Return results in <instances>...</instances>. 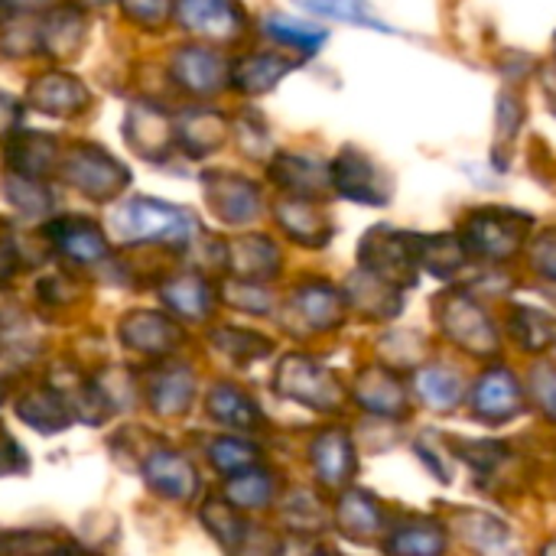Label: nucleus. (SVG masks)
<instances>
[{"mask_svg": "<svg viewBox=\"0 0 556 556\" xmlns=\"http://www.w3.org/2000/svg\"><path fill=\"white\" fill-rule=\"evenodd\" d=\"M274 388L277 394L323 414H339L349 404V388L329 368H323L306 355H287L277 368Z\"/></svg>", "mask_w": 556, "mask_h": 556, "instance_id": "f257e3e1", "label": "nucleus"}, {"mask_svg": "<svg viewBox=\"0 0 556 556\" xmlns=\"http://www.w3.org/2000/svg\"><path fill=\"white\" fill-rule=\"evenodd\" d=\"M440 326L443 332L459 345L466 349L469 355H482V358H492L498 352V332L492 326V319L463 293H450L443 296L440 303Z\"/></svg>", "mask_w": 556, "mask_h": 556, "instance_id": "f03ea898", "label": "nucleus"}, {"mask_svg": "<svg viewBox=\"0 0 556 556\" xmlns=\"http://www.w3.org/2000/svg\"><path fill=\"white\" fill-rule=\"evenodd\" d=\"M114 225L124 238H156V241H186L192 235V218L166 202L134 199L117 215Z\"/></svg>", "mask_w": 556, "mask_h": 556, "instance_id": "7ed1b4c3", "label": "nucleus"}, {"mask_svg": "<svg viewBox=\"0 0 556 556\" xmlns=\"http://www.w3.org/2000/svg\"><path fill=\"white\" fill-rule=\"evenodd\" d=\"M525 388L508 368H492L472 391V410L485 424H508L525 414Z\"/></svg>", "mask_w": 556, "mask_h": 556, "instance_id": "20e7f679", "label": "nucleus"}, {"mask_svg": "<svg viewBox=\"0 0 556 556\" xmlns=\"http://www.w3.org/2000/svg\"><path fill=\"white\" fill-rule=\"evenodd\" d=\"M453 534L479 556H521L518 554V544H515V534L505 521H498L495 515L489 511H476V508H459L453 511V521H450Z\"/></svg>", "mask_w": 556, "mask_h": 556, "instance_id": "39448f33", "label": "nucleus"}, {"mask_svg": "<svg viewBox=\"0 0 556 556\" xmlns=\"http://www.w3.org/2000/svg\"><path fill=\"white\" fill-rule=\"evenodd\" d=\"M349 397L362 410H368L375 417H388V420L407 417V410H410L407 407V388H404V381L394 371H388V368H365L355 378Z\"/></svg>", "mask_w": 556, "mask_h": 556, "instance_id": "423d86ee", "label": "nucleus"}, {"mask_svg": "<svg viewBox=\"0 0 556 556\" xmlns=\"http://www.w3.org/2000/svg\"><path fill=\"white\" fill-rule=\"evenodd\" d=\"M65 173H68L72 186H78L91 199H111L127 182V169L117 160H111L104 150H94V147L75 150L65 163Z\"/></svg>", "mask_w": 556, "mask_h": 556, "instance_id": "0eeeda50", "label": "nucleus"}, {"mask_svg": "<svg viewBox=\"0 0 556 556\" xmlns=\"http://www.w3.org/2000/svg\"><path fill=\"white\" fill-rule=\"evenodd\" d=\"M309 459H313V472L326 489H342L352 482L355 469H358V456H355V443L345 430H323L313 446H309Z\"/></svg>", "mask_w": 556, "mask_h": 556, "instance_id": "6e6552de", "label": "nucleus"}, {"mask_svg": "<svg viewBox=\"0 0 556 556\" xmlns=\"http://www.w3.org/2000/svg\"><path fill=\"white\" fill-rule=\"evenodd\" d=\"M336 528L352 541H375L384 531V508L371 492L349 489L336 505Z\"/></svg>", "mask_w": 556, "mask_h": 556, "instance_id": "1a4fd4ad", "label": "nucleus"}, {"mask_svg": "<svg viewBox=\"0 0 556 556\" xmlns=\"http://www.w3.org/2000/svg\"><path fill=\"white\" fill-rule=\"evenodd\" d=\"M446 547H450V534L433 518H407L384 541L388 556H443Z\"/></svg>", "mask_w": 556, "mask_h": 556, "instance_id": "9d476101", "label": "nucleus"}, {"mask_svg": "<svg viewBox=\"0 0 556 556\" xmlns=\"http://www.w3.org/2000/svg\"><path fill=\"white\" fill-rule=\"evenodd\" d=\"M378 169L362 160L358 153H342V160L336 163V186L358 202H384L388 199V186L375 182Z\"/></svg>", "mask_w": 556, "mask_h": 556, "instance_id": "9b49d317", "label": "nucleus"}, {"mask_svg": "<svg viewBox=\"0 0 556 556\" xmlns=\"http://www.w3.org/2000/svg\"><path fill=\"white\" fill-rule=\"evenodd\" d=\"M293 306L300 309L303 323H306L309 329H319V332L336 329V326L345 319V303H342V296H339L332 287H326V283L303 287V290L293 296Z\"/></svg>", "mask_w": 556, "mask_h": 556, "instance_id": "f8f14e48", "label": "nucleus"}, {"mask_svg": "<svg viewBox=\"0 0 556 556\" xmlns=\"http://www.w3.org/2000/svg\"><path fill=\"white\" fill-rule=\"evenodd\" d=\"M147 479L156 492H163L166 498H179V502H186L199 485L195 469L176 453H156L147 463Z\"/></svg>", "mask_w": 556, "mask_h": 556, "instance_id": "ddd939ff", "label": "nucleus"}, {"mask_svg": "<svg viewBox=\"0 0 556 556\" xmlns=\"http://www.w3.org/2000/svg\"><path fill=\"white\" fill-rule=\"evenodd\" d=\"M179 16L189 29H202L212 36H231L238 29L235 0H179Z\"/></svg>", "mask_w": 556, "mask_h": 556, "instance_id": "4468645a", "label": "nucleus"}, {"mask_svg": "<svg viewBox=\"0 0 556 556\" xmlns=\"http://www.w3.org/2000/svg\"><path fill=\"white\" fill-rule=\"evenodd\" d=\"M33 104H39L42 111H52V114H72L75 108L85 104V88L68 78V75H46L33 85L29 91Z\"/></svg>", "mask_w": 556, "mask_h": 556, "instance_id": "2eb2a0df", "label": "nucleus"}, {"mask_svg": "<svg viewBox=\"0 0 556 556\" xmlns=\"http://www.w3.org/2000/svg\"><path fill=\"white\" fill-rule=\"evenodd\" d=\"M52 235H55V241H59V248L68 254V257H75V261H81V264H91V261H98L101 254H104V238H101V231L91 225V222H85V218H65V222H59L55 228H52Z\"/></svg>", "mask_w": 556, "mask_h": 556, "instance_id": "dca6fc26", "label": "nucleus"}, {"mask_svg": "<svg viewBox=\"0 0 556 556\" xmlns=\"http://www.w3.org/2000/svg\"><path fill=\"white\" fill-rule=\"evenodd\" d=\"M208 410L215 420L228 424V427H238V430H251L261 424V410L254 407V401L248 394H241L238 388L231 384H218L212 394H208Z\"/></svg>", "mask_w": 556, "mask_h": 556, "instance_id": "f3484780", "label": "nucleus"}, {"mask_svg": "<svg viewBox=\"0 0 556 556\" xmlns=\"http://www.w3.org/2000/svg\"><path fill=\"white\" fill-rule=\"evenodd\" d=\"M176 75L195 91H215L222 85V59L208 49H182L176 55Z\"/></svg>", "mask_w": 556, "mask_h": 556, "instance_id": "a211bd4d", "label": "nucleus"}, {"mask_svg": "<svg viewBox=\"0 0 556 556\" xmlns=\"http://www.w3.org/2000/svg\"><path fill=\"white\" fill-rule=\"evenodd\" d=\"M417 391L424 397L427 407L433 410H453L463 397V384L459 375L450 371L446 365H430L417 375Z\"/></svg>", "mask_w": 556, "mask_h": 556, "instance_id": "6ab92c4d", "label": "nucleus"}, {"mask_svg": "<svg viewBox=\"0 0 556 556\" xmlns=\"http://www.w3.org/2000/svg\"><path fill=\"white\" fill-rule=\"evenodd\" d=\"M511 336L528 352H547L556 345V319L541 309H515Z\"/></svg>", "mask_w": 556, "mask_h": 556, "instance_id": "aec40b11", "label": "nucleus"}, {"mask_svg": "<svg viewBox=\"0 0 556 556\" xmlns=\"http://www.w3.org/2000/svg\"><path fill=\"white\" fill-rule=\"evenodd\" d=\"M124 342L143 349V352H163L176 342V332L166 319L160 316H150V313H140L134 319L124 323Z\"/></svg>", "mask_w": 556, "mask_h": 556, "instance_id": "412c9836", "label": "nucleus"}, {"mask_svg": "<svg viewBox=\"0 0 556 556\" xmlns=\"http://www.w3.org/2000/svg\"><path fill=\"white\" fill-rule=\"evenodd\" d=\"M274 489L277 485H274V476L270 472L248 469V472H238L228 482V502L238 505V508H264V505H270Z\"/></svg>", "mask_w": 556, "mask_h": 556, "instance_id": "4be33fe9", "label": "nucleus"}, {"mask_svg": "<svg viewBox=\"0 0 556 556\" xmlns=\"http://www.w3.org/2000/svg\"><path fill=\"white\" fill-rule=\"evenodd\" d=\"M212 202L228 222H244L257 212V192L244 179H228L218 186V192L212 189Z\"/></svg>", "mask_w": 556, "mask_h": 556, "instance_id": "5701e85b", "label": "nucleus"}, {"mask_svg": "<svg viewBox=\"0 0 556 556\" xmlns=\"http://www.w3.org/2000/svg\"><path fill=\"white\" fill-rule=\"evenodd\" d=\"M290 65L277 55H251L238 65L235 72V85L244 91H267Z\"/></svg>", "mask_w": 556, "mask_h": 556, "instance_id": "b1692460", "label": "nucleus"}, {"mask_svg": "<svg viewBox=\"0 0 556 556\" xmlns=\"http://www.w3.org/2000/svg\"><path fill=\"white\" fill-rule=\"evenodd\" d=\"M283 518H287V525H290L293 531H300V534H316V531H326V525H329L326 508H323V502H319L313 492H296V495L287 502Z\"/></svg>", "mask_w": 556, "mask_h": 556, "instance_id": "393cba45", "label": "nucleus"}, {"mask_svg": "<svg viewBox=\"0 0 556 556\" xmlns=\"http://www.w3.org/2000/svg\"><path fill=\"white\" fill-rule=\"evenodd\" d=\"M202 518H205V525L212 528V534L235 554V551H241L244 544H248V525L238 518V511H231L228 505H218V502H212L205 511H202Z\"/></svg>", "mask_w": 556, "mask_h": 556, "instance_id": "a878e982", "label": "nucleus"}, {"mask_svg": "<svg viewBox=\"0 0 556 556\" xmlns=\"http://www.w3.org/2000/svg\"><path fill=\"white\" fill-rule=\"evenodd\" d=\"M450 450L456 459L469 463L479 472H492L508 456V450L498 440H450Z\"/></svg>", "mask_w": 556, "mask_h": 556, "instance_id": "bb28decb", "label": "nucleus"}, {"mask_svg": "<svg viewBox=\"0 0 556 556\" xmlns=\"http://www.w3.org/2000/svg\"><path fill=\"white\" fill-rule=\"evenodd\" d=\"M166 300H169V306H176L182 316H192V319L208 313V287L202 280H195V277L173 280L166 287Z\"/></svg>", "mask_w": 556, "mask_h": 556, "instance_id": "cd10ccee", "label": "nucleus"}, {"mask_svg": "<svg viewBox=\"0 0 556 556\" xmlns=\"http://www.w3.org/2000/svg\"><path fill=\"white\" fill-rule=\"evenodd\" d=\"M296 3L303 10H309V13H319V16H332V20H349V23H358V26H378V29H384L371 16V10H368L365 0H296Z\"/></svg>", "mask_w": 556, "mask_h": 556, "instance_id": "c85d7f7f", "label": "nucleus"}, {"mask_svg": "<svg viewBox=\"0 0 556 556\" xmlns=\"http://www.w3.org/2000/svg\"><path fill=\"white\" fill-rule=\"evenodd\" d=\"M528 397L531 404L556 424V365L554 362H538L528 375Z\"/></svg>", "mask_w": 556, "mask_h": 556, "instance_id": "c756f323", "label": "nucleus"}, {"mask_svg": "<svg viewBox=\"0 0 556 556\" xmlns=\"http://www.w3.org/2000/svg\"><path fill=\"white\" fill-rule=\"evenodd\" d=\"M518 238H521L518 231H511L495 218L476 222V251H482L485 257H508L518 248Z\"/></svg>", "mask_w": 556, "mask_h": 556, "instance_id": "7c9ffc66", "label": "nucleus"}, {"mask_svg": "<svg viewBox=\"0 0 556 556\" xmlns=\"http://www.w3.org/2000/svg\"><path fill=\"white\" fill-rule=\"evenodd\" d=\"M212 463H215V469H222L228 476H238V472H248V469L257 466V450L251 443H244V440L225 437V440H218L212 446Z\"/></svg>", "mask_w": 556, "mask_h": 556, "instance_id": "2f4dec72", "label": "nucleus"}, {"mask_svg": "<svg viewBox=\"0 0 556 556\" xmlns=\"http://www.w3.org/2000/svg\"><path fill=\"white\" fill-rule=\"evenodd\" d=\"M189 397H192V378L182 371H176V375H166L160 384H156V391H153V401H156V410H163V414H179V410H186V404H189Z\"/></svg>", "mask_w": 556, "mask_h": 556, "instance_id": "473e14b6", "label": "nucleus"}, {"mask_svg": "<svg viewBox=\"0 0 556 556\" xmlns=\"http://www.w3.org/2000/svg\"><path fill=\"white\" fill-rule=\"evenodd\" d=\"M267 33L277 36V39H283V42H290V46H300L306 52H313L326 39L323 29H313V26H303V23L283 20V16H267Z\"/></svg>", "mask_w": 556, "mask_h": 556, "instance_id": "72a5a7b5", "label": "nucleus"}, {"mask_svg": "<svg viewBox=\"0 0 556 556\" xmlns=\"http://www.w3.org/2000/svg\"><path fill=\"white\" fill-rule=\"evenodd\" d=\"M124 10L140 23H160L169 10V0H124Z\"/></svg>", "mask_w": 556, "mask_h": 556, "instance_id": "f704fd0d", "label": "nucleus"}, {"mask_svg": "<svg viewBox=\"0 0 556 556\" xmlns=\"http://www.w3.org/2000/svg\"><path fill=\"white\" fill-rule=\"evenodd\" d=\"M538 267H541L547 277H554L556 280V241H544V244H541V251H538Z\"/></svg>", "mask_w": 556, "mask_h": 556, "instance_id": "c9c22d12", "label": "nucleus"}, {"mask_svg": "<svg viewBox=\"0 0 556 556\" xmlns=\"http://www.w3.org/2000/svg\"><path fill=\"white\" fill-rule=\"evenodd\" d=\"M13 121H16V104H13L7 94H0V134H3Z\"/></svg>", "mask_w": 556, "mask_h": 556, "instance_id": "e433bc0d", "label": "nucleus"}, {"mask_svg": "<svg viewBox=\"0 0 556 556\" xmlns=\"http://www.w3.org/2000/svg\"><path fill=\"white\" fill-rule=\"evenodd\" d=\"M541 556H556V538L554 541H547V544L541 547Z\"/></svg>", "mask_w": 556, "mask_h": 556, "instance_id": "4c0bfd02", "label": "nucleus"}, {"mask_svg": "<svg viewBox=\"0 0 556 556\" xmlns=\"http://www.w3.org/2000/svg\"><path fill=\"white\" fill-rule=\"evenodd\" d=\"M313 556H342V554H332V551H319V554H313Z\"/></svg>", "mask_w": 556, "mask_h": 556, "instance_id": "58836bf2", "label": "nucleus"}]
</instances>
